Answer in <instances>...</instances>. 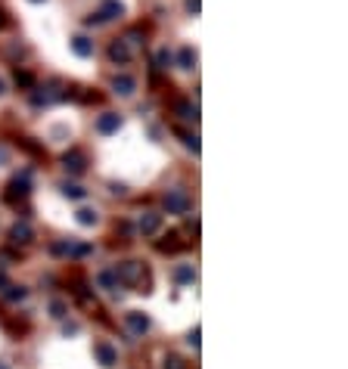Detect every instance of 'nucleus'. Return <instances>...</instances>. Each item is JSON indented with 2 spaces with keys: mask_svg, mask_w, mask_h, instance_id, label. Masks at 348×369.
Masks as SVG:
<instances>
[{
  "mask_svg": "<svg viewBox=\"0 0 348 369\" xmlns=\"http://www.w3.org/2000/svg\"><path fill=\"white\" fill-rule=\"evenodd\" d=\"M121 127V115L118 112H106L100 121H97V134H115Z\"/></svg>",
  "mask_w": 348,
  "mask_h": 369,
  "instance_id": "nucleus-1",
  "label": "nucleus"
},
{
  "mask_svg": "<svg viewBox=\"0 0 348 369\" xmlns=\"http://www.w3.org/2000/svg\"><path fill=\"white\" fill-rule=\"evenodd\" d=\"M62 164H65V171H72V174H84V155L75 149V152H65L62 155Z\"/></svg>",
  "mask_w": 348,
  "mask_h": 369,
  "instance_id": "nucleus-2",
  "label": "nucleus"
},
{
  "mask_svg": "<svg viewBox=\"0 0 348 369\" xmlns=\"http://www.w3.org/2000/svg\"><path fill=\"white\" fill-rule=\"evenodd\" d=\"M109 59L118 62V65H124L127 59H131V50L124 47V41H112V47H109Z\"/></svg>",
  "mask_w": 348,
  "mask_h": 369,
  "instance_id": "nucleus-3",
  "label": "nucleus"
},
{
  "mask_svg": "<svg viewBox=\"0 0 348 369\" xmlns=\"http://www.w3.org/2000/svg\"><path fill=\"white\" fill-rule=\"evenodd\" d=\"M187 205H190V199H187V193H180V190L165 199V208H168V211H187Z\"/></svg>",
  "mask_w": 348,
  "mask_h": 369,
  "instance_id": "nucleus-4",
  "label": "nucleus"
},
{
  "mask_svg": "<svg viewBox=\"0 0 348 369\" xmlns=\"http://www.w3.org/2000/svg\"><path fill=\"white\" fill-rule=\"evenodd\" d=\"M134 87H137V81H134V78H127V75L112 78V90H115V94H121V97H131V94H134Z\"/></svg>",
  "mask_w": 348,
  "mask_h": 369,
  "instance_id": "nucleus-5",
  "label": "nucleus"
},
{
  "mask_svg": "<svg viewBox=\"0 0 348 369\" xmlns=\"http://www.w3.org/2000/svg\"><path fill=\"white\" fill-rule=\"evenodd\" d=\"M121 13H124V7L118 4V0H103V4H100V16H103V19H118Z\"/></svg>",
  "mask_w": 348,
  "mask_h": 369,
  "instance_id": "nucleus-6",
  "label": "nucleus"
},
{
  "mask_svg": "<svg viewBox=\"0 0 348 369\" xmlns=\"http://www.w3.org/2000/svg\"><path fill=\"white\" fill-rule=\"evenodd\" d=\"M72 50H75L78 56H94V41L84 38V34H78V38L72 41Z\"/></svg>",
  "mask_w": 348,
  "mask_h": 369,
  "instance_id": "nucleus-7",
  "label": "nucleus"
},
{
  "mask_svg": "<svg viewBox=\"0 0 348 369\" xmlns=\"http://www.w3.org/2000/svg\"><path fill=\"white\" fill-rule=\"evenodd\" d=\"M159 224H162V214H146V217H140V230L150 236V233H156L159 230Z\"/></svg>",
  "mask_w": 348,
  "mask_h": 369,
  "instance_id": "nucleus-8",
  "label": "nucleus"
},
{
  "mask_svg": "<svg viewBox=\"0 0 348 369\" xmlns=\"http://www.w3.org/2000/svg\"><path fill=\"white\" fill-rule=\"evenodd\" d=\"M16 196H19V199L28 196V180H13V187H10V193H7V202H13Z\"/></svg>",
  "mask_w": 348,
  "mask_h": 369,
  "instance_id": "nucleus-9",
  "label": "nucleus"
},
{
  "mask_svg": "<svg viewBox=\"0 0 348 369\" xmlns=\"http://www.w3.org/2000/svg\"><path fill=\"white\" fill-rule=\"evenodd\" d=\"M31 236H34V233H31L28 224H16V227H13V242H31Z\"/></svg>",
  "mask_w": 348,
  "mask_h": 369,
  "instance_id": "nucleus-10",
  "label": "nucleus"
},
{
  "mask_svg": "<svg viewBox=\"0 0 348 369\" xmlns=\"http://www.w3.org/2000/svg\"><path fill=\"white\" fill-rule=\"evenodd\" d=\"M94 350H97V357L103 360V366H112V363H115V350L109 347V344H97Z\"/></svg>",
  "mask_w": 348,
  "mask_h": 369,
  "instance_id": "nucleus-11",
  "label": "nucleus"
},
{
  "mask_svg": "<svg viewBox=\"0 0 348 369\" xmlns=\"http://www.w3.org/2000/svg\"><path fill=\"white\" fill-rule=\"evenodd\" d=\"M127 323L134 326V332H146V329H150V320L140 317V313H131V317H127Z\"/></svg>",
  "mask_w": 348,
  "mask_h": 369,
  "instance_id": "nucleus-12",
  "label": "nucleus"
},
{
  "mask_svg": "<svg viewBox=\"0 0 348 369\" xmlns=\"http://www.w3.org/2000/svg\"><path fill=\"white\" fill-rule=\"evenodd\" d=\"M193 62H196V53L190 47H184L180 50V68H193Z\"/></svg>",
  "mask_w": 348,
  "mask_h": 369,
  "instance_id": "nucleus-13",
  "label": "nucleus"
},
{
  "mask_svg": "<svg viewBox=\"0 0 348 369\" xmlns=\"http://www.w3.org/2000/svg\"><path fill=\"white\" fill-rule=\"evenodd\" d=\"M78 224H84V227L97 224V211H90V208H81V211H78Z\"/></svg>",
  "mask_w": 348,
  "mask_h": 369,
  "instance_id": "nucleus-14",
  "label": "nucleus"
},
{
  "mask_svg": "<svg viewBox=\"0 0 348 369\" xmlns=\"http://www.w3.org/2000/svg\"><path fill=\"white\" fill-rule=\"evenodd\" d=\"M177 239H180V236H177V233H171V236H168V242H159V251H174V248H180Z\"/></svg>",
  "mask_w": 348,
  "mask_h": 369,
  "instance_id": "nucleus-15",
  "label": "nucleus"
},
{
  "mask_svg": "<svg viewBox=\"0 0 348 369\" xmlns=\"http://www.w3.org/2000/svg\"><path fill=\"white\" fill-rule=\"evenodd\" d=\"M193 280H196L193 267H180V270H177V283H193Z\"/></svg>",
  "mask_w": 348,
  "mask_h": 369,
  "instance_id": "nucleus-16",
  "label": "nucleus"
},
{
  "mask_svg": "<svg viewBox=\"0 0 348 369\" xmlns=\"http://www.w3.org/2000/svg\"><path fill=\"white\" fill-rule=\"evenodd\" d=\"M62 193H65L68 199H84V190H81V187H68V183L62 187Z\"/></svg>",
  "mask_w": 348,
  "mask_h": 369,
  "instance_id": "nucleus-17",
  "label": "nucleus"
},
{
  "mask_svg": "<svg viewBox=\"0 0 348 369\" xmlns=\"http://www.w3.org/2000/svg\"><path fill=\"white\" fill-rule=\"evenodd\" d=\"M16 84H22V87H31V84H34V78L28 75V71H16Z\"/></svg>",
  "mask_w": 348,
  "mask_h": 369,
  "instance_id": "nucleus-18",
  "label": "nucleus"
},
{
  "mask_svg": "<svg viewBox=\"0 0 348 369\" xmlns=\"http://www.w3.org/2000/svg\"><path fill=\"white\" fill-rule=\"evenodd\" d=\"M106 19H103V16L100 13H94V16H87V19H84V25H90V28H97V25H103Z\"/></svg>",
  "mask_w": 348,
  "mask_h": 369,
  "instance_id": "nucleus-19",
  "label": "nucleus"
},
{
  "mask_svg": "<svg viewBox=\"0 0 348 369\" xmlns=\"http://www.w3.org/2000/svg\"><path fill=\"white\" fill-rule=\"evenodd\" d=\"M177 112H180V118H196V112H193L187 103H180V106H177Z\"/></svg>",
  "mask_w": 348,
  "mask_h": 369,
  "instance_id": "nucleus-20",
  "label": "nucleus"
},
{
  "mask_svg": "<svg viewBox=\"0 0 348 369\" xmlns=\"http://www.w3.org/2000/svg\"><path fill=\"white\" fill-rule=\"evenodd\" d=\"M159 65H162V68H168V65H171V53H168V50H162V53H159Z\"/></svg>",
  "mask_w": 348,
  "mask_h": 369,
  "instance_id": "nucleus-21",
  "label": "nucleus"
},
{
  "mask_svg": "<svg viewBox=\"0 0 348 369\" xmlns=\"http://www.w3.org/2000/svg\"><path fill=\"white\" fill-rule=\"evenodd\" d=\"M62 310H65V304L56 301V304H53V317H62Z\"/></svg>",
  "mask_w": 348,
  "mask_h": 369,
  "instance_id": "nucleus-22",
  "label": "nucleus"
},
{
  "mask_svg": "<svg viewBox=\"0 0 348 369\" xmlns=\"http://www.w3.org/2000/svg\"><path fill=\"white\" fill-rule=\"evenodd\" d=\"M4 25H7V13H4V10H0V28H4Z\"/></svg>",
  "mask_w": 348,
  "mask_h": 369,
  "instance_id": "nucleus-23",
  "label": "nucleus"
},
{
  "mask_svg": "<svg viewBox=\"0 0 348 369\" xmlns=\"http://www.w3.org/2000/svg\"><path fill=\"white\" fill-rule=\"evenodd\" d=\"M168 363H171L168 369H180V360H168Z\"/></svg>",
  "mask_w": 348,
  "mask_h": 369,
  "instance_id": "nucleus-24",
  "label": "nucleus"
},
{
  "mask_svg": "<svg viewBox=\"0 0 348 369\" xmlns=\"http://www.w3.org/2000/svg\"><path fill=\"white\" fill-rule=\"evenodd\" d=\"M4 94H7V90H4V81H0V97H4Z\"/></svg>",
  "mask_w": 348,
  "mask_h": 369,
  "instance_id": "nucleus-25",
  "label": "nucleus"
},
{
  "mask_svg": "<svg viewBox=\"0 0 348 369\" xmlns=\"http://www.w3.org/2000/svg\"><path fill=\"white\" fill-rule=\"evenodd\" d=\"M31 4H44V0H31Z\"/></svg>",
  "mask_w": 348,
  "mask_h": 369,
  "instance_id": "nucleus-26",
  "label": "nucleus"
},
{
  "mask_svg": "<svg viewBox=\"0 0 348 369\" xmlns=\"http://www.w3.org/2000/svg\"><path fill=\"white\" fill-rule=\"evenodd\" d=\"M0 369H7V366H0Z\"/></svg>",
  "mask_w": 348,
  "mask_h": 369,
  "instance_id": "nucleus-27",
  "label": "nucleus"
}]
</instances>
